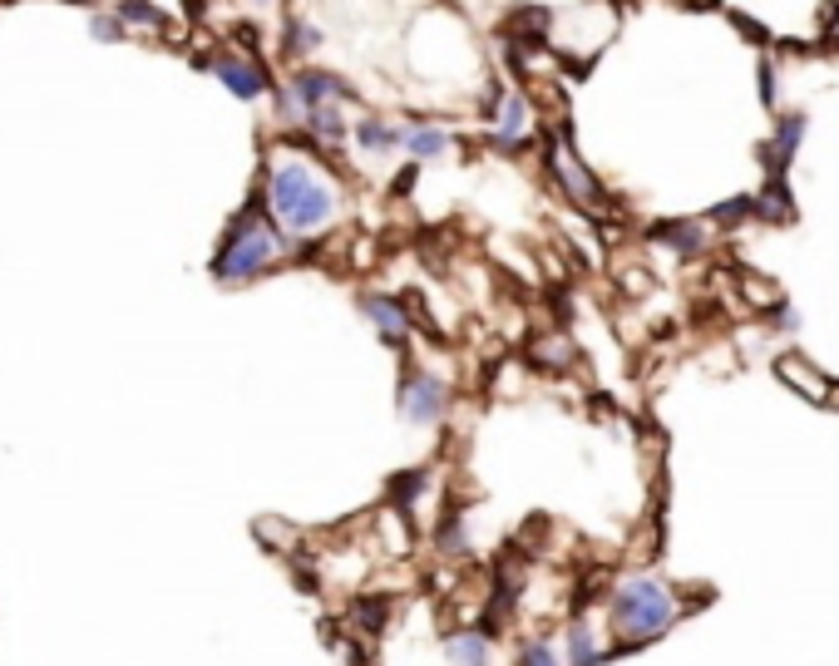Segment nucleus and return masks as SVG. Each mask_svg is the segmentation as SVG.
<instances>
[{
	"label": "nucleus",
	"mask_w": 839,
	"mask_h": 666,
	"mask_svg": "<svg viewBox=\"0 0 839 666\" xmlns=\"http://www.w3.org/2000/svg\"><path fill=\"white\" fill-rule=\"evenodd\" d=\"M573 341L568 336H543V341H534V361L538 366H549V370H568L573 366Z\"/></svg>",
	"instance_id": "nucleus-22"
},
{
	"label": "nucleus",
	"mask_w": 839,
	"mask_h": 666,
	"mask_svg": "<svg viewBox=\"0 0 839 666\" xmlns=\"http://www.w3.org/2000/svg\"><path fill=\"white\" fill-rule=\"evenodd\" d=\"M755 85H761V104L765 109H780V70H775V60H761Z\"/></svg>",
	"instance_id": "nucleus-28"
},
{
	"label": "nucleus",
	"mask_w": 839,
	"mask_h": 666,
	"mask_svg": "<svg viewBox=\"0 0 839 666\" xmlns=\"http://www.w3.org/2000/svg\"><path fill=\"white\" fill-rule=\"evenodd\" d=\"M454 149H460V134H454L450 124H440V118H415V124H405L410 163H440V159H450Z\"/></svg>",
	"instance_id": "nucleus-12"
},
{
	"label": "nucleus",
	"mask_w": 839,
	"mask_h": 666,
	"mask_svg": "<svg viewBox=\"0 0 839 666\" xmlns=\"http://www.w3.org/2000/svg\"><path fill=\"white\" fill-rule=\"evenodd\" d=\"M258 188H262V198H267V213L297 237L331 233L341 208H346L341 184H336L331 173L316 168L312 159H302V153H277V159H267Z\"/></svg>",
	"instance_id": "nucleus-2"
},
{
	"label": "nucleus",
	"mask_w": 839,
	"mask_h": 666,
	"mask_svg": "<svg viewBox=\"0 0 839 666\" xmlns=\"http://www.w3.org/2000/svg\"><path fill=\"white\" fill-rule=\"evenodd\" d=\"M351 143L366 153V159H390V153L405 149V124L380 118V114H361L351 124Z\"/></svg>",
	"instance_id": "nucleus-13"
},
{
	"label": "nucleus",
	"mask_w": 839,
	"mask_h": 666,
	"mask_svg": "<svg viewBox=\"0 0 839 666\" xmlns=\"http://www.w3.org/2000/svg\"><path fill=\"white\" fill-rule=\"evenodd\" d=\"M114 15H118L124 25H129V30H149V35H163V30H168V15H163L159 5H153V0H118Z\"/></svg>",
	"instance_id": "nucleus-21"
},
{
	"label": "nucleus",
	"mask_w": 839,
	"mask_h": 666,
	"mask_svg": "<svg viewBox=\"0 0 839 666\" xmlns=\"http://www.w3.org/2000/svg\"><path fill=\"white\" fill-rule=\"evenodd\" d=\"M677 5H687V11H716L722 0H677Z\"/></svg>",
	"instance_id": "nucleus-34"
},
{
	"label": "nucleus",
	"mask_w": 839,
	"mask_h": 666,
	"mask_svg": "<svg viewBox=\"0 0 839 666\" xmlns=\"http://www.w3.org/2000/svg\"><path fill=\"white\" fill-rule=\"evenodd\" d=\"M706 223H716V227L755 223V198H731V203H716V208L706 213Z\"/></svg>",
	"instance_id": "nucleus-25"
},
{
	"label": "nucleus",
	"mask_w": 839,
	"mask_h": 666,
	"mask_svg": "<svg viewBox=\"0 0 839 666\" xmlns=\"http://www.w3.org/2000/svg\"><path fill=\"white\" fill-rule=\"evenodd\" d=\"M796 217V198H790V188H786V178H771V184L755 193V223H790Z\"/></svg>",
	"instance_id": "nucleus-19"
},
{
	"label": "nucleus",
	"mask_w": 839,
	"mask_h": 666,
	"mask_svg": "<svg viewBox=\"0 0 839 666\" xmlns=\"http://www.w3.org/2000/svg\"><path fill=\"white\" fill-rule=\"evenodd\" d=\"M355 306H361V316L371 322V331H376L390 351H410V341H415V316H410L405 301L390 297V291H361Z\"/></svg>",
	"instance_id": "nucleus-8"
},
{
	"label": "nucleus",
	"mask_w": 839,
	"mask_h": 666,
	"mask_svg": "<svg viewBox=\"0 0 839 666\" xmlns=\"http://www.w3.org/2000/svg\"><path fill=\"white\" fill-rule=\"evenodd\" d=\"M538 139V104L524 85L504 89V104H499V118L489 124V149L494 153H528Z\"/></svg>",
	"instance_id": "nucleus-6"
},
{
	"label": "nucleus",
	"mask_w": 839,
	"mask_h": 666,
	"mask_svg": "<svg viewBox=\"0 0 839 666\" xmlns=\"http://www.w3.org/2000/svg\"><path fill=\"white\" fill-rule=\"evenodd\" d=\"M208 70H213L217 79H223L227 95H237L242 104H258L262 95H272V85L277 79L267 75V65H262L258 54H242V50H223L208 60Z\"/></svg>",
	"instance_id": "nucleus-7"
},
{
	"label": "nucleus",
	"mask_w": 839,
	"mask_h": 666,
	"mask_svg": "<svg viewBox=\"0 0 839 666\" xmlns=\"http://www.w3.org/2000/svg\"><path fill=\"white\" fill-rule=\"evenodd\" d=\"M425 489H430V474H425V469H405L396 483H390V499L400 504V514H410V508L420 504V494H425Z\"/></svg>",
	"instance_id": "nucleus-23"
},
{
	"label": "nucleus",
	"mask_w": 839,
	"mask_h": 666,
	"mask_svg": "<svg viewBox=\"0 0 839 666\" xmlns=\"http://www.w3.org/2000/svg\"><path fill=\"white\" fill-rule=\"evenodd\" d=\"M287 89L302 99L306 114H312V109H322V104H346V109L361 104V89L346 85L336 70H316V65H297V70H291Z\"/></svg>",
	"instance_id": "nucleus-9"
},
{
	"label": "nucleus",
	"mask_w": 839,
	"mask_h": 666,
	"mask_svg": "<svg viewBox=\"0 0 839 666\" xmlns=\"http://www.w3.org/2000/svg\"><path fill=\"white\" fill-rule=\"evenodd\" d=\"M652 248L672 252L677 262H691V257H706L711 252V223L706 217H667V223H656L652 237H647Z\"/></svg>",
	"instance_id": "nucleus-11"
},
{
	"label": "nucleus",
	"mask_w": 839,
	"mask_h": 666,
	"mask_svg": "<svg viewBox=\"0 0 839 666\" xmlns=\"http://www.w3.org/2000/svg\"><path fill=\"white\" fill-rule=\"evenodd\" d=\"M351 617H355V627H361V632H380V627H386V602L361 598L351 607Z\"/></svg>",
	"instance_id": "nucleus-29"
},
{
	"label": "nucleus",
	"mask_w": 839,
	"mask_h": 666,
	"mask_svg": "<svg viewBox=\"0 0 839 666\" xmlns=\"http://www.w3.org/2000/svg\"><path fill=\"white\" fill-rule=\"evenodd\" d=\"M302 248H306V237L287 233V227L267 213V198H262V188H258V193L233 213V223L223 227V242H217L213 267L208 272H213L217 287H248V281L267 277L277 262L302 257Z\"/></svg>",
	"instance_id": "nucleus-1"
},
{
	"label": "nucleus",
	"mask_w": 839,
	"mask_h": 666,
	"mask_svg": "<svg viewBox=\"0 0 839 666\" xmlns=\"http://www.w3.org/2000/svg\"><path fill=\"white\" fill-rule=\"evenodd\" d=\"M681 623V598L652 573H627L608 588V632L617 646H647Z\"/></svg>",
	"instance_id": "nucleus-3"
},
{
	"label": "nucleus",
	"mask_w": 839,
	"mask_h": 666,
	"mask_svg": "<svg viewBox=\"0 0 839 666\" xmlns=\"http://www.w3.org/2000/svg\"><path fill=\"white\" fill-rule=\"evenodd\" d=\"M771 326H775V331H800V312H796V306H786V301H780V306H775V312H771Z\"/></svg>",
	"instance_id": "nucleus-32"
},
{
	"label": "nucleus",
	"mask_w": 839,
	"mask_h": 666,
	"mask_svg": "<svg viewBox=\"0 0 839 666\" xmlns=\"http://www.w3.org/2000/svg\"><path fill=\"white\" fill-rule=\"evenodd\" d=\"M380 533H386V558H405L410 553V528H405V514L396 508H380Z\"/></svg>",
	"instance_id": "nucleus-24"
},
{
	"label": "nucleus",
	"mask_w": 839,
	"mask_h": 666,
	"mask_svg": "<svg viewBox=\"0 0 839 666\" xmlns=\"http://www.w3.org/2000/svg\"><path fill=\"white\" fill-rule=\"evenodd\" d=\"M741 297L751 301L755 312H775V306H780V291H775L771 281H761V277H746L741 281Z\"/></svg>",
	"instance_id": "nucleus-27"
},
{
	"label": "nucleus",
	"mask_w": 839,
	"mask_h": 666,
	"mask_svg": "<svg viewBox=\"0 0 839 666\" xmlns=\"http://www.w3.org/2000/svg\"><path fill=\"white\" fill-rule=\"evenodd\" d=\"M518 666H568V662H563V652L549 637H534V642L518 646Z\"/></svg>",
	"instance_id": "nucleus-26"
},
{
	"label": "nucleus",
	"mask_w": 839,
	"mask_h": 666,
	"mask_svg": "<svg viewBox=\"0 0 839 666\" xmlns=\"http://www.w3.org/2000/svg\"><path fill=\"white\" fill-rule=\"evenodd\" d=\"M248 5H272V0H248Z\"/></svg>",
	"instance_id": "nucleus-36"
},
{
	"label": "nucleus",
	"mask_w": 839,
	"mask_h": 666,
	"mask_svg": "<svg viewBox=\"0 0 839 666\" xmlns=\"http://www.w3.org/2000/svg\"><path fill=\"white\" fill-rule=\"evenodd\" d=\"M613 656V646L603 642V632L588 623V617H573L568 632H563V662L568 666H603Z\"/></svg>",
	"instance_id": "nucleus-15"
},
{
	"label": "nucleus",
	"mask_w": 839,
	"mask_h": 666,
	"mask_svg": "<svg viewBox=\"0 0 839 666\" xmlns=\"http://www.w3.org/2000/svg\"><path fill=\"white\" fill-rule=\"evenodd\" d=\"M326 45V30L316 21H302V15H291L287 25H281V54L287 60H312L316 50Z\"/></svg>",
	"instance_id": "nucleus-18"
},
{
	"label": "nucleus",
	"mask_w": 839,
	"mask_h": 666,
	"mask_svg": "<svg viewBox=\"0 0 839 666\" xmlns=\"http://www.w3.org/2000/svg\"><path fill=\"white\" fill-rule=\"evenodd\" d=\"M775 376L786 380V386H796V395H805L810 405H829V376L819 366H810L805 355L786 351L780 361H775Z\"/></svg>",
	"instance_id": "nucleus-14"
},
{
	"label": "nucleus",
	"mask_w": 839,
	"mask_h": 666,
	"mask_svg": "<svg viewBox=\"0 0 839 666\" xmlns=\"http://www.w3.org/2000/svg\"><path fill=\"white\" fill-rule=\"evenodd\" d=\"M435 549H440V558H469L474 553V538H469V524H464V514H444L440 528H435Z\"/></svg>",
	"instance_id": "nucleus-20"
},
{
	"label": "nucleus",
	"mask_w": 839,
	"mask_h": 666,
	"mask_svg": "<svg viewBox=\"0 0 839 666\" xmlns=\"http://www.w3.org/2000/svg\"><path fill=\"white\" fill-rule=\"evenodd\" d=\"M731 21H736V30H741V35H746V40H751V45H761V50H771V30H765L761 21H751V15H731Z\"/></svg>",
	"instance_id": "nucleus-31"
},
{
	"label": "nucleus",
	"mask_w": 839,
	"mask_h": 666,
	"mask_svg": "<svg viewBox=\"0 0 839 666\" xmlns=\"http://www.w3.org/2000/svg\"><path fill=\"white\" fill-rule=\"evenodd\" d=\"M815 21H819V30H825V35H829V30H839V0H825Z\"/></svg>",
	"instance_id": "nucleus-33"
},
{
	"label": "nucleus",
	"mask_w": 839,
	"mask_h": 666,
	"mask_svg": "<svg viewBox=\"0 0 839 666\" xmlns=\"http://www.w3.org/2000/svg\"><path fill=\"white\" fill-rule=\"evenodd\" d=\"M543 168H549V178H553V188H559V198H568L578 213H603L608 208V193H603V184H598V173L588 168V163L578 159V149H573V134H568V124H563L559 134H553L549 143H543Z\"/></svg>",
	"instance_id": "nucleus-4"
},
{
	"label": "nucleus",
	"mask_w": 839,
	"mask_h": 666,
	"mask_svg": "<svg viewBox=\"0 0 839 666\" xmlns=\"http://www.w3.org/2000/svg\"><path fill=\"white\" fill-rule=\"evenodd\" d=\"M89 30H95V40H124V35H129V25L118 21V15H95V21H89Z\"/></svg>",
	"instance_id": "nucleus-30"
},
{
	"label": "nucleus",
	"mask_w": 839,
	"mask_h": 666,
	"mask_svg": "<svg viewBox=\"0 0 839 666\" xmlns=\"http://www.w3.org/2000/svg\"><path fill=\"white\" fill-rule=\"evenodd\" d=\"M805 134H810V114L805 109H790V114H780L775 118V134L761 143V168L771 173V178H786V168L796 163V153H800V143H805Z\"/></svg>",
	"instance_id": "nucleus-10"
},
{
	"label": "nucleus",
	"mask_w": 839,
	"mask_h": 666,
	"mask_svg": "<svg viewBox=\"0 0 839 666\" xmlns=\"http://www.w3.org/2000/svg\"><path fill=\"white\" fill-rule=\"evenodd\" d=\"M450 380L440 376V370H405V380H400V419H410L415 430H435V425H444V415H450Z\"/></svg>",
	"instance_id": "nucleus-5"
},
{
	"label": "nucleus",
	"mask_w": 839,
	"mask_h": 666,
	"mask_svg": "<svg viewBox=\"0 0 839 666\" xmlns=\"http://www.w3.org/2000/svg\"><path fill=\"white\" fill-rule=\"evenodd\" d=\"M351 124L355 118H346V104H322L306 114V134L316 139V149L322 153H336L346 139H351Z\"/></svg>",
	"instance_id": "nucleus-16"
},
{
	"label": "nucleus",
	"mask_w": 839,
	"mask_h": 666,
	"mask_svg": "<svg viewBox=\"0 0 839 666\" xmlns=\"http://www.w3.org/2000/svg\"><path fill=\"white\" fill-rule=\"evenodd\" d=\"M829 405H839V386H829Z\"/></svg>",
	"instance_id": "nucleus-35"
},
{
	"label": "nucleus",
	"mask_w": 839,
	"mask_h": 666,
	"mask_svg": "<svg viewBox=\"0 0 839 666\" xmlns=\"http://www.w3.org/2000/svg\"><path fill=\"white\" fill-rule=\"evenodd\" d=\"M444 662L450 666H494V642L479 627H464V632L444 637Z\"/></svg>",
	"instance_id": "nucleus-17"
}]
</instances>
